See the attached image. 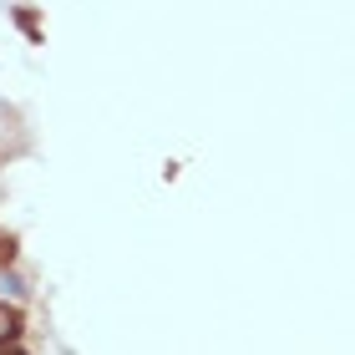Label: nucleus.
I'll use <instances>...</instances> for the list:
<instances>
[{"label":"nucleus","mask_w":355,"mask_h":355,"mask_svg":"<svg viewBox=\"0 0 355 355\" xmlns=\"http://www.w3.org/2000/svg\"><path fill=\"white\" fill-rule=\"evenodd\" d=\"M6 355H26V350H21V345H10V350H6Z\"/></svg>","instance_id":"20e7f679"},{"label":"nucleus","mask_w":355,"mask_h":355,"mask_svg":"<svg viewBox=\"0 0 355 355\" xmlns=\"http://www.w3.org/2000/svg\"><path fill=\"white\" fill-rule=\"evenodd\" d=\"M15 26H21L26 36H41V26H36V15H31V10H15Z\"/></svg>","instance_id":"7ed1b4c3"},{"label":"nucleus","mask_w":355,"mask_h":355,"mask_svg":"<svg viewBox=\"0 0 355 355\" xmlns=\"http://www.w3.org/2000/svg\"><path fill=\"white\" fill-rule=\"evenodd\" d=\"M15 340H21V315H15V310H0V350H10Z\"/></svg>","instance_id":"f257e3e1"},{"label":"nucleus","mask_w":355,"mask_h":355,"mask_svg":"<svg viewBox=\"0 0 355 355\" xmlns=\"http://www.w3.org/2000/svg\"><path fill=\"white\" fill-rule=\"evenodd\" d=\"M0 295H10V300L26 295V284H21V274H15V269H0Z\"/></svg>","instance_id":"f03ea898"}]
</instances>
